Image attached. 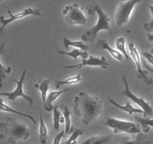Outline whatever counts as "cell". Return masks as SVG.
Returning a JSON list of instances; mask_svg holds the SVG:
<instances>
[{
  "mask_svg": "<svg viewBox=\"0 0 153 144\" xmlns=\"http://www.w3.org/2000/svg\"><path fill=\"white\" fill-rule=\"evenodd\" d=\"M147 38L149 41L153 42V34H152V33H148Z\"/></svg>",
  "mask_w": 153,
  "mask_h": 144,
  "instance_id": "obj_32",
  "label": "cell"
},
{
  "mask_svg": "<svg viewBox=\"0 0 153 144\" xmlns=\"http://www.w3.org/2000/svg\"><path fill=\"white\" fill-rule=\"evenodd\" d=\"M109 100H110V102L112 104L114 105V106H116L117 107L120 108V109L122 110L128 112L129 115H131V114L134 113V112H137V113H143V110L134 107V106H131V104H130L129 102H127L125 106H123V105L119 104L117 102H116L114 100H113L112 98L109 99Z\"/></svg>",
  "mask_w": 153,
  "mask_h": 144,
  "instance_id": "obj_16",
  "label": "cell"
},
{
  "mask_svg": "<svg viewBox=\"0 0 153 144\" xmlns=\"http://www.w3.org/2000/svg\"><path fill=\"white\" fill-rule=\"evenodd\" d=\"M111 139V135H97L88 137L82 144H110Z\"/></svg>",
  "mask_w": 153,
  "mask_h": 144,
  "instance_id": "obj_14",
  "label": "cell"
},
{
  "mask_svg": "<svg viewBox=\"0 0 153 144\" xmlns=\"http://www.w3.org/2000/svg\"><path fill=\"white\" fill-rule=\"evenodd\" d=\"M31 144H34V143H31Z\"/></svg>",
  "mask_w": 153,
  "mask_h": 144,
  "instance_id": "obj_36",
  "label": "cell"
},
{
  "mask_svg": "<svg viewBox=\"0 0 153 144\" xmlns=\"http://www.w3.org/2000/svg\"><path fill=\"white\" fill-rule=\"evenodd\" d=\"M57 52L59 54H63V55L73 57L74 59H76L78 57H82V59H87L89 57V55H88V52L86 51L83 50H79L74 49L73 50H72L71 52H64V51L62 50H58Z\"/></svg>",
  "mask_w": 153,
  "mask_h": 144,
  "instance_id": "obj_19",
  "label": "cell"
},
{
  "mask_svg": "<svg viewBox=\"0 0 153 144\" xmlns=\"http://www.w3.org/2000/svg\"><path fill=\"white\" fill-rule=\"evenodd\" d=\"M65 122V118H64V116H61V118H60V123H64Z\"/></svg>",
  "mask_w": 153,
  "mask_h": 144,
  "instance_id": "obj_34",
  "label": "cell"
},
{
  "mask_svg": "<svg viewBox=\"0 0 153 144\" xmlns=\"http://www.w3.org/2000/svg\"><path fill=\"white\" fill-rule=\"evenodd\" d=\"M49 81H50V79L42 80H39L38 82L34 84V87L38 88L40 93H41V98L43 102V104L46 102V98H47L46 94H47V91L49 89Z\"/></svg>",
  "mask_w": 153,
  "mask_h": 144,
  "instance_id": "obj_17",
  "label": "cell"
},
{
  "mask_svg": "<svg viewBox=\"0 0 153 144\" xmlns=\"http://www.w3.org/2000/svg\"><path fill=\"white\" fill-rule=\"evenodd\" d=\"M82 80V76L80 74H78L76 76H71L70 78L64 80H57L55 81V88L58 89L61 86L67 85V84H74L79 82Z\"/></svg>",
  "mask_w": 153,
  "mask_h": 144,
  "instance_id": "obj_26",
  "label": "cell"
},
{
  "mask_svg": "<svg viewBox=\"0 0 153 144\" xmlns=\"http://www.w3.org/2000/svg\"><path fill=\"white\" fill-rule=\"evenodd\" d=\"M103 111V102L100 98L86 92H79L74 99V112L82 122L90 124L94 122Z\"/></svg>",
  "mask_w": 153,
  "mask_h": 144,
  "instance_id": "obj_1",
  "label": "cell"
},
{
  "mask_svg": "<svg viewBox=\"0 0 153 144\" xmlns=\"http://www.w3.org/2000/svg\"><path fill=\"white\" fill-rule=\"evenodd\" d=\"M25 75H26V70H23L22 75H21L20 80H14V82L16 83V87L14 91L11 92H1L0 93V95L6 96L8 98V100H10L12 102L14 101L18 97H22L23 98H25L28 102L29 105L31 106L33 104V98L31 97H30V96L26 95L23 92V82L25 77Z\"/></svg>",
  "mask_w": 153,
  "mask_h": 144,
  "instance_id": "obj_9",
  "label": "cell"
},
{
  "mask_svg": "<svg viewBox=\"0 0 153 144\" xmlns=\"http://www.w3.org/2000/svg\"><path fill=\"white\" fill-rule=\"evenodd\" d=\"M140 0H131L127 2H120L115 14V20L118 27H121L129 21L130 16L135 4L140 2Z\"/></svg>",
  "mask_w": 153,
  "mask_h": 144,
  "instance_id": "obj_5",
  "label": "cell"
},
{
  "mask_svg": "<svg viewBox=\"0 0 153 144\" xmlns=\"http://www.w3.org/2000/svg\"><path fill=\"white\" fill-rule=\"evenodd\" d=\"M0 110L4 111V112H13V113H16V114H17V115L21 116L26 117V118H29V119L31 120V121L32 122L34 123V124H36V123H37V122H36L35 119H34V118L32 116L29 115V114L22 113V112H19V111L13 109V108H11V107H10V106H9L8 105H7V104H4V100H3V99L1 98V95H0Z\"/></svg>",
  "mask_w": 153,
  "mask_h": 144,
  "instance_id": "obj_15",
  "label": "cell"
},
{
  "mask_svg": "<svg viewBox=\"0 0 153 144\" xmlns=\"http://www.w3.org/2000/svg\"><path fill=\"white\" fill-rule=\"evenodd\" d=\"M61 112L58 108V105L53 106V126L55 130H58L60 128V118Z\"/></svg>",
  "mask_w": 153,
  "mask_h": 144,
  "instance_id": "obj_27",
  "label": "cell"
},
{
  "mask_svg": "<svg viewBox=\"0 0 153 144\" xmlns=\"http://www.w3.org/2000/svg\"><path fill=\"white\" fill-rule=\"evenodd\" d=\"M128 49H129L130 55L134 60L136 67H137V77L138 79L142 80L147 86H153V79L147 76V72L144 71L142 69L140 54H139L137 48L134 46V42H131L129 46H128Z\"/></svg>",
  "mask_w": 153,
  "mask_h": 144,
  "instance_id": "obj_8",
  "label": "cell"
},
{
  "mask_svg": "<svg viewBox=\"0 0 153 144\" xmlns=\"http://www.w3.org/2000/svg\"><path fill=\"white\" fill-rule=\"evenodd\" d=\"M8 14L10 15V17L9 18H4L3 16H0V23L1 24V27L0 28V34L1 35H3V30L5 28L6 26L10 24V22H13V21H16L17 20L22 19L24 18L25 16H29V15H37V16H42L41 13L39 11V10L37 9H32V8H25V10H23L22 11L19 12V13L16 14H12V12L10 10L7 11Z\"/></svg>",
  "mask_w": 153,
  "mask_h": 144,
  "instance_id": "obj_10",
  "label": "cell"
},
{
  "mask_svg": "<svg viewBox=\"0 0 153 144\" xmlns=\"http://www.w3.org/2000/svg\"><path fill=\"white\" fill-rule=\"evenodd\" d=\"M4 45H5V42H3L0 46V54L3 52L4 48ZM11 72V67L8 66V67H4L1 62H0V88H2V83L3 80L6 79V74H10Z\"/></svg>",
  "mask_w": 153,
  "mask_h": 144,
  "instance_id": "obj_20",
  "label": "cell"
},
{
  "mask_svg": "<svg viewBox=\"0 0 153 144\" xmlns=\"http://www.w3.org/2000/svg\"><path fill=\"white\" fill-rule=\"evenodd\" d=\"M65 136V130H62L60 133H58V134L55 136V139H54L53 143L52 144H60V142H61V140L63 136Z\"/></svg>",
  "mask_w": 153,
  "mask_h": 144,
  "instance_id": "obj_30",
  "label": "cell"
},
{
  "mask_svg": "<svg viewBox=\"0 0 153 144\" xmlns=\"http://www.w3.org/2000/svg\"><path fill=\"white\" fill-rule=\"evenodd\" d=\"M30 130L23 123L15 118H7L0 123V139H7L11 143H16L19 140H26L30 136Z\"/></svg>",
  "mask_w": 153,
  "mask_h": 144,
  "instance_id": "obj_2",
  "label": "cell"
},
{
  "mask_svg": "<svg viewBox=\"0 0 153 144\" xmlns=\"http://www.w3.org/2000/svg\"><path fill=\"white\" fill-rule=\"evenodd\" d=\"M100 66V67L102 68L106 69L108 67V63L107 60H106L105 57L101 56V57H94L91 56L89 58L87 59H82V62L79 64H76V65H67L64 66L66 68H77L81 69L83 66Z\"/></svg>",
  "mask_w": 153,
  "mask_h": 144,
  "instance_id": "obj_11",
  "label": "cell"
},
{
  "mask_svg": "<svg viewBox=\"0 0 153 144\" xmlns=\"http://www.w3.org/2000/svg\"><path fill=\"white\" fill-rule=\"evenodd\" d=\"M105 124L108 127L113 129L114 134L126 133L128 134L134 135L140 133V129L138 124L131 122L123 121L108 117L106 119Z\"/></svg>",
  "mask_w": 153,
  "mask_h": 144,
  "instance_id": "obj_4",
  "label": "cell"
},
{
  "mask_svg": "<svg viewBox=\"0 0 153 144\" xmlns=\"http://www.w3.org/2000/svg\"><path fill=\"white\" fill-rule=\"evenodd\" d=\"M70 88H67L66 89L64 90H57V91H52L49 94V95L46 98V100L45 104H43L44 106L45 110L47 111V112H51V111L53 110V106H52V102L55 101L58 97H59L61 94H62L63 93L69 91Z\"/></svg>",
  "mask_w": 153,
  "mask_h": 144,
  "instance_id": "obj_12",
  "label": "cell"
},
{
  "mask_svg": "<svg viewBox=\"0 0 153 144\" xmlns=\"http://www.w3.org/2000/svg\"><path fill=\"white\" fill-rule=\"evenodd\" d=\"M39 138H40V142L41 144H46L47 141L48 134H47V128L45 124L42 115L40 116V128H39Z\"/></svg>",
  "mask_w": 153,
  "mask_h": 144,
  "instance_id": "obj_24",
  "label": "cell"
},
{
  "mask_svg": "<svg viewBox=\"0 0 153 144\" xmlns=\"http://www.w3.org/2000/svg\"><path fill=\"white\" fill-rule=\"evenodd\" d=\"M149 8H150L151 13H152V20H151L149 22H146V23H145L144 28L148 32L151 33L153 31V5H152V4L149 5Z\"/></svg>",
  "mask_w": 153,
  "mask_h": 144,
  "instance_id": "obj_29",
  "label": "cell"
},
{
  "mask_svg": "<svg viewBox=\"0 0 153 144\" xmlns=\"http://www.w3.org/2000/svg\"><path fill=\"white\" fill-rule=\"evenodd\" d=\"M143 64H144V67L146 68L147 69V70H149V71L152 72V73L153 74V68H150V67H149V66L148 65V64H146V62H143Z\"/></svg>",
  "mask_w": 153,
  "mask_h": 144,
  "instance_id": "obj_33",
  "label": "cell"
},
{
  "mask_svg": "<svg viewBox=\"0 0 153 144\" xmlns=\"http://www.w3.org/2000/svg\"><path fill=\"white\" fill-rule=\"evenodd\" d=\"M61 110L65 118V136H67L71 130V121H70V112L67 106H61Z\"/></svg>",
  "mask_w": 153,
  "mask_h": 144,
  "instance_id": "obj_23",
  "label": "cell"
},
{
  "mask_svg": "<svg viewBox=\"0 0 153 144\" xmlns=\"http://www.w3.org/2000/svg\"><path fill=\"white\" fill-rule=\"evenodd\" d=\"M134 118L141 126V128L143 132H149L150 127L153 128V118H142L138 116H134Z\"/></svg>",
  "mask_w": 153,
  "mask_h": 144,
  "instance_id": "obj_22",
  "label": "cell"
},
{
  "mask_svg": "<svg viewBox=\"0 0 153 144\" xmlns=\"http://www.w3.org/2000/svg\"><path fill=\"white\" fill-rule=\"evenodd\" d=\"M88 14L93 15L97 13L98 14V21L97 24L92 28H89L85 33L82 34V39L84 41H94L97 38L99 32L102 30H105L109 33H111V28L110 27L111 19L108 15L105 13L100 4L97 2H94L91 5L87 7Z\"/></svg>",
  "mask_w": 153,
  "mask_h": 144,
  "instance_id": "obj_3",
  "label": "cell"
},
{
  "mask_svg": "<svg viewBox=\"0 0 153 144\" xmlns=\"http://www.w3.org/2000/svg\"><path fill=\"white\" fill-rule=\"evenodd\" d=\"M142 54H143V56H144L145 58L148 60V62H149L150 64H152L153 66V55L152 54L150 53L149 52H143Z\"/></svg>",
  "mask_w": 153,
  "mask_h": 144,
  "instance_id": "obj_31",
  "label": "cell"
},
{
  "mask_svg": "<svg viewBox=\"0 0 153 144\" xmlns=\"http://www.w3.org/2000/svg\"><path fill=\"white\" fill-rule=\"evenodd\" d=\"M116 46L117 49L119 51H120L123 54H124L125 56V58L127 60H131V56L128 54V52H126L125 48V38L123 37L119 38L117 39L116 40Z\"/></svg>",
  "mask_w": 153,
  "mask_h": 144,
  "instance_id": "obj_28",
  "label": "cell"
},
{
  "mask_svg": "<svg viewBox=\"0 0 153 144\" xmlns=\"http://www.w3.org/2000/svg\"><path fill=\"white\" fill-rule=\"evenodd\" d=\"M150 52V53H152V55H153V49L151 50V51H150V52Z\"/></svg>",
  "mask_w": 153,
  "mask_h": 144,
  "instance_id": "obj_35",
  "label": "cell"
},
{
  "mask_svg": "<svg viewBox=\"0 0 153 144\" xmlns=\"http://www.w3.org/2000/svg\"><path fill=\"white\" fill-rule=\"evenodd\" d=\"M63 14L70 25H85L87 22L86 16L77 3L66 6L63 10Z\"/></svg>",
  "mask_w": 153,
  "mask_h": 144,
  "instance_id": "obj_7",
  "label": "cell"
},
{
  "mask_svg": "<svg viewBox=\"0 0 153 144\" xmlns=\"http://www.w3.org/2000/svg\"><path fill=\"white\" fill-rule=\"evenodd\" d=\"M97 46L98 48H100V49L102 50H108L110 52V54L114 57V58H116L118 61H122V54H121L119 51L116 50L111 47V46H109L107 40H105V39H100V40H98V41H97Z\"/></svg>",
  "mask_w": 153,
  "mask_h": 144,
  "instance_id": "obj_13",
  "label": "cell"
},
{
  "mask_svg": "<svg viewBox=\"0 0 153 144\" xmlns=\"http://www.w3.org/2000/svg\"><path fill=\"white\" fill-rule=\"evenodd\" d=\"M123 82L125 88H124L123 91L121 92V94H123L125 97L128 98L129 99H131L132 101H134V103L137 104L141 108V110H143V116H144V118H152L153 108L149 105V104L148 103V102H146L143 98L137 97V96H136L135 94H134L131 91H130L128 80H127L126 76H123Z\"/></svg>",
  "mask_w": 153,
  "mask_h": 144,
  "instance_id": "obj_6",
  "label": "cell"
},
{
  "mask_svg": "<svg viewBox=\"0 0 153 144\" xmlns=\"http://www.w3.org/2000/svg\"><path fill=\"white\" fill-rule=\"evenodd\" d=\"M146 136L142 133H139L134 140H129L128 138H124L120 140V144H149L150 142L146 141Z\"/></svg>",
  "mask_w": 153,
  "mask_h": 144,
  "instance_id": "obj_18",
  "label": "cell"
},
{
  "mask_svg": "<svg viewBox=\"0 0 153 144\" xmlns=\"http://www.w3.org/2000/svg\"><path fill=\"white\" fill-rule=\"evenodd\" d=\"M70 132H72L71 136H70L67 140L64 141L62 144H77V138L79 137L80 135H82L85 132V130L83 129H79V128H76L74 127H72Z\"/></svg>",
  "mask_w": 153,
  "mask_h": 144,
  "instance_id": "obj_25",
  "label": "cell"
},
{
  "mask_svg": "<svg viewBox=\"0 0 153 144\" xmlns=\"http://www.w3.org/2000/svg\"><path fill=\"white\" fill-rule=\"evenodd\" d=\"M64 45L66 49H67L70 46H74V47L80 48L83 51L88 50V48H89V46L87 44H85L83 41H80V40H78V41L77 40H71L69 38H64Z\"/></svg>",
  "mask_w": 153,
  "mask_h": 144,
  "instance_id": "obj_21",
  "label": "cell"
}]
</instances>
